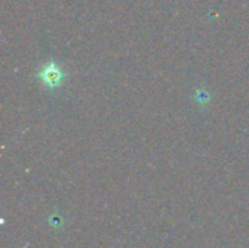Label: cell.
<instances>
[{"label":"cell","instance_id":"1","mask_svg":"<svg viewBox=\"0 0 249 248\" xmlns=\"http://www.w3.org/2000/svg\"><path fill=\"white\" fill-rule=\"evenodd\" d=\"M38 77H39V80L42 82V85H44L45 88H48V89H55V88H58V86L63 85L66 76H64V72L61 70V67H60L57 63L51 61V63L45 64V66L39 70Z\"/></svg>","mask_w":249,"mask_h":248}]
</instances>
